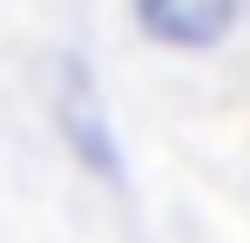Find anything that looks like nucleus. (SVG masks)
Returning <instances> with one entry per match:
<instances>
[{
	"label": "nucleus",
	"mask_w": 250,
	"mask_h": 243,
	"mask_svg": "<svg viewBox=\"0 0 250 243\" xmlns=\"http://www.w3.org/2000/svg\"><path fill=\"white\" fill-rule=\"evenodd\" d=\"M47 122H54V135H61V149L75 156L88 182H102V189H128V156H122V128H115V108H108V95H102V75H95V61L75 54V47H61V54H47Z\"/></svg>",
	"instance_id": "1"
},
{
	"label": "nucleus",
	"mask_w": 250,
	"mask_h": 243,
	"mask_svg": "<svg viewBox=\"0 0 250 243\" xmlns=\"http://www.w3.org/2000/svg\"><path fill=\"white\" fill-rule=\"evenodd\" d=\"M135 27L156 40V47H176V54H203V47H223L244 0H128Z\"/></svg>",
	"instance_id": "2"
}]
</instances>
